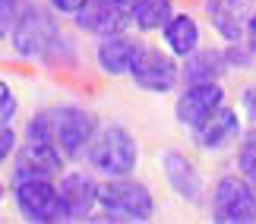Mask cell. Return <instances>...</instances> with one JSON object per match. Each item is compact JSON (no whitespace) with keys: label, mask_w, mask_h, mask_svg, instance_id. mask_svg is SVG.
Masks as SVG:
<instances>
[{"label":"cell","mask_w":256,"mask_h":224,"mask_svg":"<svg viewBox=\"0 0 256 224\" xmlns=\"http://www.w3.org/2000/svg\"><path fill=\"white\" fill-rule=\"evenodd\" d=\"M10 47L19 60H32V63H60L66 54H76L73 41L64 35L57 13L51 6L42 3H26L19 13L13 32H10Z\"/></svg>","instance_id":"cell-1"},{"label":"cell","mask_w":256,"mask_h":224,"mask_svg":"<svg viewBox=\"0 0 256 224\" xmlns=\"http://www.w3.org/2000/svg\"><path fill=\"white\" fill-rule=\"evenodd\" d=\"M98 126L95 111L82 108V104H54V108H42L26 120V139L51 142L57 145L66 158H80L88 152Z\"/></svg>","instance_id":"cell-2"},{"label":"cell","mask_w":256,"mask_h":224,"mask_svg":"<svg viewBox=\"0 0 256 224\" xmlns=\"http://www.w3.org/2000/svg\"><path fill=\"white\" fill-rule=\"evenodd\" d=\"M98 212L108 221H152L155 196L142 180L130 177H108L98 193Z\"/></svg>","instance_id":"cell-3"},{"label":"cell","mask_w":256,"mask_h":224,"mask_svg":"<svg viewBox=\"0 0 256 224\" xmlns=\"http://www.w3.org/2000/svg\"><path fill=\"white\" fill-rule=\"evenodd\" d=\"M86 158L102 177H130L140 164V142L126 126H104L95 133Z\"/></svg>","instance_id":"cell-4"},{"label":"cell","mask_w":256,"mask_h":224,"mask_svg":"<svg viewBox=\"0 0 256 224\" xmlns=\"http://www.w3.org/2000/svg\"><path fill=\"white\" fill-rule=\"evenodd\" d=\"M13 206L19 212V218L32 221V224H54L66 221V206L60 196V187L48 177H26L13 180Z\"/></svg>","instance_id":"cell-5"},{"label":"cell","mask_w":256,"mask_h":224,"mask_svg":"<svg viewBox=\"0 0 256 224\" xmlns=\"http://www.w3.org/2000/svg\"><path fill=\"white\" fill-rule=\"evenodd\" d=\"M209 212H212V221H222V224H253L256 221V187L244 174H224L212 187Z\"/></svg>","instance_id":"cell-6"},{"label":"cell","mask_w":256,"mask_h":224,"mask_svg":"<svg viewBox=\"0 0 256 224\" xmlns=\"http://www.w3.org/2000/svg\"><path fill=\"white\" fill-rule=\"evenodd\" d=\"M130 82L149 95H168L180 82V63L168 47L142 44V51L130 70Z\"/></svg>","instance_id":"cell-7"},{"label":"cell","mask_w":256,"mask_h":224,"mask_svg":"<svg viewBox=\"0 0 256 224\" xmlns=\"http://www.w3.org/2000/svg\"><path fill=\"white\" fill-rule=\"evenodd\" d=\"M158 168H162V177L168 183V190L180 202L200 206L206 199V177H202L200 164H196L190 155H184L180 149H164L158 155Z\"/></svg>","instance_id":"cell-8"},{"label":"cell","mask_w":256,"mask_h":224,"mask_svg":"<svg viewBox=\"0 0 256 224\" xmlns=\"http://www.w3.org/2000/svg\"><path fill=\"white\" fill-rule=\"evenodd\" d=\"M64 171H66V155L51 142L26 139L13 155V180H26V177L60 180Z\"/></svg>","instance_id":"cell-9"},{"label":"cell","mask_w":256,"mask_h":224,"mask_svg":"<svg viewBox=\"0 0 256 224\" xmlns=\"http://www.w3.org/2000/svg\"><path fill=\"white\" fill-rule=\"evenodd\" d=\"M222 104H224V85L222 82L184 85V92L177 95V104H174V117H177L180 126H186V130L193 133L196 126H202Z\"/></svg>","instance_id":"cell-10"},{"label":"cell","mask_w":256,"mask_h":224,"mask_svg":"<svg viewBox=\"0 0 256 224\" xmlns=\"http://www.w3.org/2000/svg\"><path fill=\"white\" fill-rule=\"evenodd\" d=\"M133 19V0H88V3L73 16V22L86 35H111L124 32Z\"/></svg>","instance_id":"cell-11"},{"label":"cell","mask_w":256,"mask_h":224,"mask_svg":"<svg viewBox=\"0 0 256 224\" xmlns=\"http://www.w3.org/2000/svg\"><path fill=\"white\" fill-rule=\"evenodd\" d=\"M60 196L66 206V221H86L98 212V193H102V183H98L92 174L86 171H64L60 174Z\"/></svg>","instance_id":"cell-12"},{"label":"cell","mask_w":256,"mask_h":224,"mask_svg":"<svg viewBox=\"0 0 256 224\" xmlns=\"http://www.w3.org/2000/svg\"><path fill=\"white\" fill-rule=\"evenodd\" d=\"M140 51H142V44L126 32L102 35L98 44H95V66L104 76H130Z\"/></svg>","instance_id":"cell-13"},{"label":"cell","mask_w":256,"mask_h":224,"mask_svg":"<svg viewBox=\"0 0 256 224\" xmlns=\"http://www.w3.org/2000/svg\"><path fill=\"white\" fill-rule=\"evenodd\" d=\"M244 136V114L240 108H231V104H222L202 126L193 130V142L206 152H222L228 149L234 139Z\"/></svg>","instance_id":"cell-14"},{"label":"cell","mask_w":256,"mask_h":224,"mask_svg":"<svg viewBox=\"0 0 256 224\" xmlns=\"http://www.w3.org/2000/svg\"><path fill=\"white\" fill-rule=\"evenodd\" d=\"M206 19H209L212 32L222 38L224 44L244 41L247 32V19H250V0H206L202 3Z\"/></svg>","instance_id":"cell-15"},{"label":"cell","mask_w":256,"mask_h":224,"mask_svg":"<svg viewBox=\"0 0 256 224\" xmlns=\"http://www.w3.org/2000/svg\"><path fill=\"white\" fill-rule=\"evenodd\" d=\"M162 41H164V47H168L177 60L190 57L193 51L202 47V25H200V19L190 16V13H174L171 22L162 28Z\"/></svg>","instance_id":"cell-16"},{"label":"cell","mask_w":256,"mask_h":224,"mask_svg":"<svg viewBox=\"0 0 256 224\" xmlns=\"http://www.w3.org/2000/svg\"><path fill=\"white\" fill-rule=\"evenodd\" d=\"M224 73H228L224 51H215V47H200V51H193L190 57H184V63H180V82L184 85L222 82Z\"/></svg>","instance_id":"cell-17"},{"label":"cell","mask_w":256,"mask_h":224,"mask_svg":"<svg viewBox=\"0 0 256 224\" xmlns=\"http://www.w3.org/2000/svg\"><path fill=\"white\" fill-rule=\"evenodd\" d=\"M174 13H177L174 0H133V19H130V25L140 35H152V32H162V28L171 22Z\"/></svg>","instance_id":"cell-18"},{"label":"cell","mask_w":256,"mask_h":224,"mask_svg":"<svg viewBox=\"0 0 256 224\" xmlns=\"http://www.w3.org/2000/svg\"><path fill=\"white\" fill-rule=\"evenodd\" d=\"M238 174H244L253 187H256V130H244V136L238 139Z\"/></svg>","instance_id":"cell-19"},{"label":"cell","mask_w":256,"mask_h":224,"mask_svg":"<svg viewBox=\"0 0 256 224\" xmlns=\"http://www.w3.org/2000/svg\"><path fill=\"white\" fill-rule=\"evenodd\" d=\"M19 117V95L6 79H0V126H13Z\"/></svg>","instance_id":"cell-20"},{"label":"cell","mask_w":256,"mask_h":224,"mask_svg":"<svg viewBox=\"0 0 256 224\" xmlns=\"http://www.w3.org/2000/svg\"><path fill=\"white\" fill-rule=\"evenodd\" d=\"M22 6H26V0H0V41L10 38L19 13H22Z\"/></svg>","instance_id":"cell-21"},{"label":"cell","mask_w":256,"mask_h":224,"mask_svg":"<svg viewBox=\"0 0 256 224\" xmlns=\"http://www.w3.org/2000/svg\"><path fill=\"white\" fill-rule=\"evenodd\" d=\"M19 149V142H16V130L13 126H0V168L16 155Z\"/></svg>","instance_id":"cell-22"},{"label":"cell","mask_w":256,"mask_h":224,"mask_svg":"<svg viewBox=\"0 0 256 224\" xmlns=\"http://www.w3.org/2000/svg\"><path fill=\"white\" fill-rule=\"evenodd\" d=\"M240 114L247 117L250 123H256V82L240 89Z\"/></svg>","instance_id":"cell-23"},{"label":"cell","mask_w":256,"mask_h":224,"mask_svg":"<svg viewBox=\"0 0 256 224\" xmlns=\"http://www.w3.org/2000/svg\"><path fill=\"white\" fill-rule=\"evenodd\" d=\"M86 3L88 0H48V6H51L54 13H60V16H76Z\"/></svg>","instance_id":"cell-24"},{"label":"cell","mask_w":256,"mask_h":224,"mask_svg":"<svg viewBox=\"0 0 256 224\" xmlns=\"http://www.w3.org/2000/svg\"><path fill=\"white\" fill-rule=\"evenodd\" d=\"M244 41H247L250 54L256 57V9H253V13H250V19H247V32H244Z\"/></svg>","instance_id":"cell-25"},{"label":"cell","mask_w":256,"mask_h":224,"mask_svg":"<svg viewBox=\"0 0 256 224\" xmlns=\"http://www.w3.org/2000/svg\"><path fill=\"white\" fill-rule=\"evenodd\" d=\"M6 193H10V190H6V183H4V180H0V202H4V199H6Z\"/></svg>","instance_id":"cell-26"},{"label":"cell","mask_w":256,"mask_h":224,"mask_svg":"<svg viewBox=\"0 0 256 224\" xmlns=\"http://www.w3.org/2000/svg\"><path fill=\"white\" fill-rule=\"evenodd\" d=\"M253 3H256V0H253Z\"/></svg>","instance_id":"cell-27"}]
</instances>
